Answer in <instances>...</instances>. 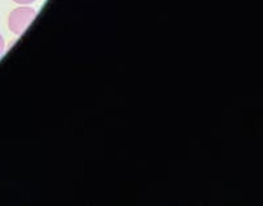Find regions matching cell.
I'll return each instance as SVG.
<instances>
[{"instance_id":"7a4b0ae2","label":"cell","mask_w":263,"mask_h":206,"mask_svg":"<svg viewBox=\"0 0 263 206\" xmlns=\"http://www.w3.org/2000/svg\"><path fill=\"white\" fill-rule=\"evenodd\" d=\"M13 2H15V3H17V4H21V6H28V4L34 3L36 0H13Z\"/></svg>"},{"instance_id":"6da1fadb","label":"cell","mask_w":263,"mask_h":206,"mask_svg":"<svg viewBox=\"0 0 263 206\" xmlns=\"http://www.w3.org/2000/svg\"><path fill=\"white\" fill-rule=\"evenodd\" d=\"M36 9L32 7H18L13 9L8 17L9 30L16 36H21L29 27L30 23L36 18Z\"/></svg>"},{"instance_id":"3957f363","label":"cell","mask_w":263,"mask_h":206,"mask_svg":"<svg viewBox=\"0 0 263 206\" xmlns=\"http://www.w3.org/2000/svg\"><path fill=\"white\" fill-rule=\"evenodd\" d=\"M4 46H6V42H4L3 36L0 34V57H2V54L4 53Z\"/></svg>"}]
</instances>
